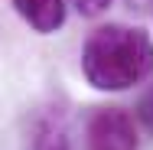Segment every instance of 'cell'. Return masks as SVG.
I'll return each mask as SVG.
<instances>
[{
    "mask_svg": "<svg viewBox=\"0 0 153 150\" xmlns=\"http://www.w3.org/2000/svg\"><path fill=\"white\" fill-rule=\"evenodd\" d=\"M82 72L98 91H124L153 72V39L140 26L108 23L85 39Z\"/></svg>",
    "mask_w": 153,
    "mask_h": 150,
    "instance_id": "6da1fadb",
    "label": "cell"
},
{
    "mask_svg": "<svg viewBox=\"0 0 153 150\" xmlns=\"http://www.w3.org/2000/svg\"><path fill=\"white\" fill-rule=\"evenodd\" d=\"M88 150H137V127L124 108H98L88 121Z\"/></svg>",
    "mask_w": 153,
    "mask_h": 150,
    "instance_id": "7a4b0ae2",
    "label": "cell"
},
{
    "mask_svg": "<svg viewBox=\"0 0 153 150\" xmlns=\"http://www.w3.org/2000/svg\"><path fill=\"white\" fill-rule=\"evenodd\" d=\"M13 7L36 33H56L65 23V0H13Z\"/></svg>",
    "mask_w": 153,
    "mask_h": 150,
    "instance_id": "3957f363",
    "label": "cell"
},
{
    "mask_svg": "<svg viewBox=\"0 0 153 150\" xmlns=\"http://www.w3.org/2000/svg\"><path fill=\"white\" fill-rule=\"evenodd\" d=\"M33 150H72V144H68V127H65L62 114H56V111L42 114V121L36 124Z\"/></svg>",
    "mask_w": 153,
    "mask_h": 150,
    "instance_id": "277c9868",
    "label": "cell"
},
{
    "mask_svg": "<svg viewBox=\"0 0 153 150\" xmlns=\"http://www.w3.org/2000/svg\"><path fill=\"white\" fill-rule=\"evenodd\" d=\"M137 121L153 134V88H147L140 95V101H137Z\"/></svg>",
    "mask_w": 153,
    "mask_h": 150,
    "instance_id": "5b68a950",
    "label": "cell"
},
{
    "mask_svg": "<svg viewBox=\"0 0 153 150\" xmlns=\"http://www.w3.org/2000/svg\"><path fill=\"white\" fill-rule=\"evenodd\" d=\"M72 7H75L82 16H101V13L111 7V0H72Z\"/></svg>",
    "mask_w": 153,
    "mask_h": 150,
    "instance_id": "8992f818",
    "label": "cell"
}]
</instances>
